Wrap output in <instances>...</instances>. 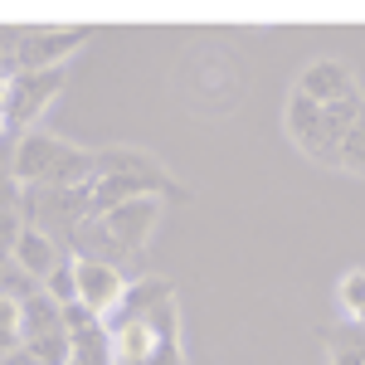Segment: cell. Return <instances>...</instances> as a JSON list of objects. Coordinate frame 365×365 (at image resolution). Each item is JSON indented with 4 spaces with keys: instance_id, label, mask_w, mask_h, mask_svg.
Masks as SVG:
<instances>
[{
    "instance_id": "10",
    "label": "cell",
    "mask_w": 365,
    "mask_h": 365,
    "mask_svg": "<svg viewBox=\"0 0 365 365\" xmlns=\"http://www.w3.org/2000/svg\"><path fill=\"white\" fill-rule=\"evenodd\" d=\"M10 263H15L20 273H29V278L44 287V278H49L58 263H63V249H58L49 234H39V229L25 225V229H20V239L10 244Z\"/></svg>"
},
{
    "instance_id": "14",
    "label": "cell",
    "mask_w": 365,
    "mask_h": 365,
    "mask_svg": "<svg viewBox=\"0 0 365 365\" xmlns=\"http://www.w3.org/2000/svg\"><path fill=\"white\" fill-rule=\"evenodd\" d=\"M336 170H346V175H365V108H361V117L351 122V132L341 137Z\"/></svg>"
},
{
    "instance_id": "4",
    "label": "cell",
    "mask_w": 365,
    "mask_h": 365,
    "mask_svg": "<svg viewBox=\"0 0 365 365\" xmlns=\"http://www.w3.org/2000/svg\"><path fill=\"white\" fill-rule=\"evenodd\" d=\"M93 39V29H20L10 68L15 73H39V68H68V58Z\"/></svg>"
},
{
    "instance_id": "7",
    "label": "cell",
    "mask_w": 365,
    "mask_h": 365,
    "mask_svg": "<svg viewBox=\"0 0 365 365\" xmlns=\"http://www.w3.org/2000/svg\"><path fill=\"white\" fill-rule=\"evenodd\" d=\"M73 258V287H78V307H88L98 322H108L117 307H122V297H127V287L137 278H127L122 268L113 263H98V258H78V253H68Z\"/></svg>"
},
{
    "instance_id": "2",
    "label": "cell",
    "mask_w": 365,
    "mask_h": 365,
    "mask_svg": "<svg viewBox=\"0 0 365 365\" xmlns=\"http://www.w3.org/2000/svg\"><path fill=\"white\" fill-rule=\"evenodd\" d=\"M10 175L15 185H49V190H78L93 185V146H73V141L54 137V132H20L15 151H10Z\"/></svg>"
},
{
    "instance_id": "8",
    "label": "cell",
    "mask_w": 365,
    "mask_h": 365,
    "mask_svg": "<svg viewBox=\"0 0 365 365\" xmlns=\"http://www.w3.org/2000/svg\"><path fill=\"white\" fill-rule=\"evenodd\" d=\"M297 93L312 98L317 108H327V103H336V98H351V93H361V78H356V68L346 63V58H307L302 68H297Z\"/></svg>"
},
{
    "instance_id": "1",
    "label": "cell",
    "mask_w": 365,
    "mask_h": 365,
    "mask_svg": "<svg viewBox=\"0 0 365 365\" xmlns=\"http://www.w3.org/2000/svg\"><path fill=\"white\" fill-rule=\"evenodd\" d=\"M103 327L113 336V365H185L180 302L170 278L141 273Z\"/></svg>"
},
{
    "instance_id": "15",
    "label": "cell",
    "mask_w": 365,
    "mask_h": 365,
    "mask_svg": "<svg viewBox=\"0 0 365 365\" xmlns=\"http://www.w3.org/2000/svg\"><path fill=\"white\" fill-rule=\"evenodd\" d=\"M25 351V322H20V302L15 297H0V361Z\"/></svg>"
},
{
    "instance_id": "5",
    "label": "cell",
    "mask_w": 365,
    "mask_h": 365,
    "mask_svg": "<svg viewBox=\"0 0 365 365\" xmlns=\"http://www.w3.org/2000/svg\"><path fill=\"white\" fill-rule=\"evenodd\" d=\"M282 132H287V141H292L302 156H312L317 166H331V170H336V156H341L336 137L327 132L322 108H317L312 98H302L297 88H292V93H287V103H282Z\"/></svg>"
},
{
    "instance_id": "6",
    "label": "cell",
    "mask_w": 365,
    "mask_h": 365,
    "mask_svg": "<svg viewBox=\"0 0 365 365\" xmlns=\"http://www.w3.org/2000/svg\"><path fill=\"white\" fill-rule=\"evenodd\" d=\"M68 88V68H39V73H15L10 83V108L5 122L10 132H34V122L54 108V98Z\"/></svg>"
},
{
    "instance_id": "3",
    "label": "cell",
    "mask_w": 365,
    "mask_h": 365,
    "mask_svg": "<svg viewBox=\"0 0 365 365\" xmlns=\"http://www.w3.org/2000/svg\"><path fill=\"white\" fill-rule=\"evenodd\" d=\"M20 220L39 234H49L58 249L78 234V225L88 220V185L78 190H49V185H25L20 190Z\"/></svg>"
},
{
    "instance_id": "19",
    "label": "cell",
    "mask_w": 365,
    "mask_h": 365,
    "mask_svg": "<svg viewBox=\"0 0 365 365\" xmlns=\"http://www.w3.org/2000/svg\"><path fill=\"white\" fill-rule=\"evenodd\" d=\"M5 263H10V253H5V249H0V268H5Z\"/></svg>"
},
{
    "instance_id": "17",
    "label": "cell",
    "mask_w": 365,
    "mask_h": 365,
    "mask_svg": "<svg viewBox=\"0 0 365 365\" xmlns=\"http://www.w3.org/2000/svg\"><path fill=\"white\" fill-rule=\"evenodd\" d=\"M20 229H25L20 210H0V249H5V253H10V244L20 239Z\"/></svg>"
},
{
    "instance_id": "12",
    "label": "cell",
    "mask_w": 365,
    "mask_h": 365,
    "mask_svg": "<svg viewBox=\"0 0 365 365\" xmlns=\"http://www.w3.org/2000/svg\"><path fill=\"white\" fill-rule=\"evenodd\" d=\"M336 312L351 327H361V317H365V268H351V273L336 278Z\"/></svg>"
},
{
    "instance_id": "11",
    "label": "cell",
    "mask_w": 365,
    "mask_h": 365,
    "mask_svg": "<svg viewBox=\"0 0 365 365\" xmlns=\"http://www.w3.org/2000/svg\"><path fill=\"white\" fill-rule=\"evenodd\" d=\"M68 365H113V336L103 322L68 331Z\"/></svg>"
},
{
    "instance_id": "13",
    "label": "cell",
    "mask_w": 365,
    "mask_h": 365,
    "mask_svg": "<svg viewBox=\"0 0 365 365\" xmlns=\"http://www.w3.org/2000/svg\"><path fill=\"white\" fill-rule=\"evenodd\" d=\"M327 365H365V331H327Z\"/></svg>"
},
{
    "instance_id": "18",
    "label": "cell",
    "mask_w": 365,
    "mask_h": 365,
    "mask_svg": "<svg viewBox=\"0 0 365 365\" xmlns=\"http://www.w3.org/2000/svg\"><path fill=\"white\" fill-rule=\"evenodd\" d=\"M0 210H20V185H15L10 166H0Z\"/></svg>"
},
{
    "instance_id": "9",
    "label": "cell",
    "mask_w": 365,
    "mask_h": 365,
    "mask_svg": "<svg viewBox=\"0 0 365 365\" xmlns=\"http://www.w3.org/2000/svg\"><path fill=\"white\" fill-rule=\"evenodd\" d=\"M98 175H151V180H166L170 170L146 146H93V180Z\"/></svg>"
},
{
    "instance_id": "16",
    "label": "cell",
    "mask_w": 365,
    "mask_h": 365,
    "mask_svg": "<svg viewBox=\"0 0 365 365\" xmlns=\"http://www.w3.org/2000/svg\"><path fill=\"white\" fill-rule=\"evenodd\" d=\"M44 292H49V297H54L58 307H68V302H73V297H78V287H73V258H68V253H63V263H58L54 273H49V278H44Z\"/></svg>"
}]
</instances>
